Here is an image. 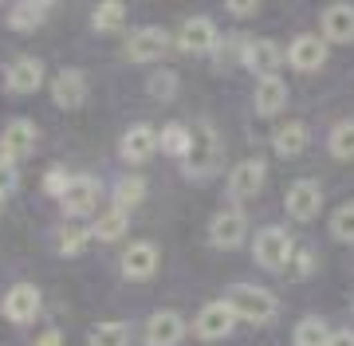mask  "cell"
<instances>
[{"label": "cell", "instance_id": "cell-1", "mask_svg": "<svg viewBox=\"0 0 354 346\" xmlns=\"http://www.w3.org/2000/svg\"><path fill=\"white\" fill-rule=\"evenodd\" d=\"M225 303L236 311V319L241 323H252V327H264V323L276 319V295L268 291V287H256V283H232L225 291Z\"/></svg>", "mask_w": 354, "mask_h": 346}, {"label": "cell", "instance_id": "cell-2", "mask_svg": "<svg viewBox=\"0 0 354 346\" xmlns=\"http://www.w3.org/2000/svg\"><path fill=\"white\" fill-rule=\"evenodd\" d=\"M221 154H225V146H221V134L213 130V122H193V146L181 162L185 177H213L221 169Z\"/></svg>", "mask_w": 354, "mask_h": 346}, {"label": "cell", "instance_id": "cell-3", "mask_svg": "<svg viewBox=\"0 0 354 346\" xmlns=\"http://www.w3.org/2000/svg\"><path fill=\"white\" fill-rule=\"evenodd\" d=\"M295 240L288 236V229H279V224H268V229L256 232V240H252V256L260 268L268 271H283L291 268V260H295Z\"/></svg>", "mask_w": 354, "mask_h": 346}, {"label": "cell", "instance_id": "cell-4", "mask_svg": "<svg viewBox=\"0 0 354 346\" xmlns=\"http://www.w3.org/2000/svg\"><path fill=\"white\" fill-rule=\"evenodd\" d=\"M236 311L228 307L225 299H213V303H205L201 311H197V319H193V334L201 338V343H221V338H228L232 334V327H236Z\"/></svg>", "mask_w": 354, "mask_h": 346}, {"label": "cell", "instance_id": "cell-5", "mask_svg": "<svg viewBox=\"0 0 354 346\" xmlns=\"http://www.w3.org/2000/svg\"><path fill=\"white\" fill-rule=\"evenodd\" d=\"M283 209L288 217L295 220H315L319 209H323V185L315 177H299L288 185V197H283Z\"/></svg>", "mask_w": 354, "mask_h": 346}, {"label": "cell", "instance_id": "cell-6", "mask_svg": "<svg viewBox=\"0 0 354 346\" xmlns=\"http://www.w3.org/2000/svg\"><path fill=\"white\" fill-rule=\"evenodd\" d=\"M244 236H248V220H244L241 209H221V213H213V220H209V244L213 248H221V252L241 248Z\"/></svg>", "mask_w": 354, "mask_h": 346}, {"label": "cell", "instance_id": "cell-7", "mask_svg": "<svg viewBox=\"0 0 354 346\" xmlns=\"http://www.w3.org/2000/svg\"><path fill=\"white\" fill-rule=\"evenodd\" d=\"M39 303H44V295H39L36 283H12L8 295H4V303H0V311H4L8 323L24 327V323H32L39 315Z\"/></svg>", "mask_w": 354, "mask_h": 346}, {"label": "cell", "instance_id": "cell-8", "mask_svg": "<svg viewBox=\"0 0 354 346\" xmlns=\"http://www.w3.org/2000/svg\"><path fill=\"white\" fill-rule=\"evenodd\" d=\"M165 52H169V32L158 28V24L138 28V32L127 39V59L130 64H153V59H162Z\"/></svg>", "mask_w": 354, "mask_h": 346}, {"label": "cell", "instance_id": "cell-9", "mask_svg": "<svg viewBox=\"0 0 354 346\" xmlns=\"http://www.w3.org/2000/svg\"><path fill=\"white\" fill-rule=\"evenodd\" d=\"M264 177H268L264 162H260V157H244V162H236L232 173H228V197H232V201H248V197H256V193L264 189Z\"/></svg>", "mask_w": 354, "mask_h": 346}, {"label": "cell", "instance_id": "cell-10", "mask_svg": "<svg viewBox=\"0 0 354 346\" xmlns=\"http://www.w3.org/2000/svg\"><path fill=\"white\" fill-rule=\"evenodd\" d=\"M59 205H64V217H87V213H95V205H99V181L91 177V173H71V185L59 197Z\"/></svg>", "mask_w": 354, "mask_h": 346}, {"label": "cell", "instance_id": "cell-11", "mask_svg": "<svg viewBox=\"0 0 354 346\" xmlns=\"http://www.w3.org/2000/svg\"><path fill=\"white\" fill-rule=\"evenodd\" d=\"M83 99H87V75L79 67H64L51 75V103L59 110H75L83 106Z\"/></svg>", "mask_w": 354, "mask_h": 346}, {"label": "cell", "instance_id": "cell-12", "mask_svg": "<svg viewBox=\"0 0 354 346\" xmlns=\"http://www.w3.org/2000/svg\"><path fill=\"white\" fill-rule=\"evenodd\" d=\"M158 244L153 240H134L130 248H122V260H118V268H122V276L134 283L150 280L153 271H158Z\"/></svg>", "mask_w": 354, "mask_h": 346}, {"label": "cell", "instance_id": "cell-13", "mask_svg": "<svg viewBox=\"0 0 354 346\" xmlns=\"http://www.w3.org/2000/svg\"><path fill=\"white\" fill-rule=\"evenodd\" d=\"M36 138H39L36 122H28V118H12V122L4 126V134H0V157L20 162V157H28L32 150H36Z\"/></svg>", "mask_w": 354, "mask_h": 346}, {"label": "cell", "instance_id": "cell-14", "mask_svg": "<svg viewBox=\"0 0 354 346\" xmlns=\"http://www.w3.org/2000/svg\"><path fill=\"white\" fill-rule=\"evenodd\" d=\"M4 87L12 95H32V90L44 87V59L36 55H16L8 71H4Z\"/></svg>", "mask_w": 354, "mask_h": 346}, {"label": "cell", "instance_id": "cell-15", "mask_svg": "<svg viewBox=\"0 0 354 346\" xmlns=\"http://www.w3.org/2000/svg\"><path fill=\"white\" fill-rule=\"evenodd\" d=\"M288 64L295 67V71H319V67L327 64V39L315 36V32L295 36L291 48H288Z\"/></svg>", "mask_w": 354, "mask_h": 346}, {"label": "cell", "instance_id": "cell-16", "mask_svg": "<svg viewBox=\"0 0 354 346\" xmlns=\"http://www.w3.org/2000/svg\"><path fill=\"white\" fill-rule=\"evenodd\" d=\"M241 59H244L248 71H256L260 79H268V75H276V67L283 64L288 55L279 52L276 39H248V44L241 48Z\"/></svg>", "mask_w": 354, "mask_h": 346}, {"label": "cell", "instance_id": "cell-17", "mask_svg": "<svg viewBox=\"0 0 354 346\" xmlns=\"http://www.w3.org/2000/svg\"><path fill=\"white\" fill-rule=\"evenodd\" d=\"M185 338V319L177 311L162 307L146 319V346H177Z\"/></svg>", "mask_w": 354, "mask_h": 346}, {"label": "cell", "instance_id": "cell-18", "mask_svg": "<svg viewBox=\"0 0 354 346\" xmlns=\"http://www.w3.org/2000/svg\"><path fill=\"white\" fill-rule=\"evenodd\" d=\"M158 154V130L153 126H130L122 138H118V157L130 162V166H142Z\"/></svg>", "mask_w": 354, "mask_h": 346}, {"label": "cell", "instance_id": "cell-19", "mask_svg": "<svg viewBox=\"0 0 354 346\" xmlns=\"http://www.w3.org/2000/svg\"><path fill=\"white\" fill-rule=\"evenodd\" d=\"M216 24L209 20V16H193V20H185L181 24V32H177V48L181 52H193V55H205L216 48Z\"/></svg>", "mask_w": 354, "mask_h": 346}, {"label": "cell", "instance_id": "cell-20", "mask_svg": "<svg viewBox=\"0 0 354 346\" xmlns=\"http://www.w3.org/2000/svg\"><path fill=\"white\" fill-rule=\"evenodd\" d=\"M319 28H323L327 44H354V4H342V0L339 4H327Z\"/></svg>", "mask_w": 354, "mask_h": 346}, {"label": "cell", "instance_id": "cell-21", "mask_svg": "<svg viewBox=\"0 0 354 346\" xmlns=\"http://www.w3.org/2000/svg\"><path fill=\"white\" fill-rule=\"evenodd\" d=\"M307 142H311V134H307V126L295 122V118H288V122H279V126L272 130V150H276L279 157H299L307 150Z\"/></svg>", "mask_w": 354, "mask_h": 346}, {"label": "cell", "instance_id": "cell-22", "mask_svg": "<svg viewBox=\"0 0 354 346\" xmlns=\"http://www.w3.org/2000/svg\"><path fill=\"white\" fill-rule=\"evenodd\" d=\"M256 115H264V118H272V115H279L283 106H288V83L279 75H268V79H256Z\"/></svg>", "mask_w": 354, "mask_h": 346}, {"label": "cell", "instance_id": "cell-23", "mask_svg": "<svg viewBox=\"0 0 354 346\" xmlns=\"http://www.w3.org/2000/svg\"><path fill=\"white\" fill-rule=\"evenodd\" d=\"M48 12H51V4H44V0H16L8 8V28L12 32H36L48 20Z\"/></svg>", "mask_w": 354, "mask_h": 346}, {"label": "cell", "instance_id": "cell-24", "mask_svg": "<svg viewBox=\"0 0 354 346\" xmlns=\"http://www.w3.org/2000/svg\"><path fill=\"white\" fill-rule=\"evenodd\" d=\"M189 146H193V126H185V122H169V126L158 130V150H162V154L185 162Z\"/></svg>", "mask_w": 354, "mask_h": 346}, {"label": "cell", "instance_id": "cell-25", "mask_svg": "<svg viewBox=\"0 0 354 346\" xmlns=\"http://www.w3.org/2000/svg\"><path fill=\"white\" fill-rule=\"evenodd\" d=\"M330 323L323 315H304V319L295 323V331H291V343L295 346H327L330 343Z\"/></svg>", "mask_w": 354, "mask_h": 346}, {"label": "cell", "instance_id": "cell-26", "mask_svg": "<svg viewBox=\"0 0 354 346\" xmlns=\"http://www.w3.org/2000/svg\"><path fill=\"white\" fill-rule=\"evenodd\" d=\"M91 236H95V232H91L87 224L67 220V224H59V229H55V252H59V256H79V252H87Z\"/></svg>", "mask_w": 354, "mask_h": 346}, {"label": "cell", "instance_id": "cell-27", "mask_svg": "<svg viewBox=\"0 0 354 346\" xmlns=\"http://www.w3.org/2000/svg\"><path fill=\"white\" fill-rule=\"evenodd\" d=\"M87 346H130V327L122 319L95 323L87 331Z\"/></svg>", "mask_w": 354, "mask_h": 346}, {"label": "cell", "instance_id": "cell-28", "mask_svg": "<svg viewBox=\"0 0 354 346\" xmlns=\"http://www.w3.org/2000/svg\"><path fill=\"white\" fill-rule=\"evenodd\" d=\"M142 201H146V177L130 173V177H118V181H114V209L130 213V209H138Z\"/></svg>", "mask_w": 354, "mask_h": 346}, {"label": "cell", "instance_id": "cell-29", "mask_svg": "<svg viewBox=\"0 0 354 346\" xmlns=\"http://www.w3.org/2000/svg\"><path fill=\"white\" fill-rule=\"evenodd\" d=\"M127 224H130V213L106 209V213H99V220L91 224V232H95L99 240H122V236H127Z\"/></svg>", "mask_w": 354, "mask_h": 346}, {"label": "cell", "instance_id": "cell-30", "mask_svg": "<svg viewBox=\"0 0 354 346\" xmlns=\"http://www.w3.org/2000/svg\"><path fill=\"white\" fill-rule=\"evenodd\" d=\"M327 150L335 157H342V162H351V157H354V118H342V122H335V126H330Z\"/></svg>", "mask_w": 354, "mask_h": 346}, {"label": "cell", "instance_id": "cell-31", "mask_svg": "<svg viewBox=\"0 0 354 346\" xmlns=\"http://www.w3.org/2000/svg\"><path fill=\"white\" fill-rule=\"evenodd\" d=\"M122 20H127V4H118V0H106V4H99L91 12V24L99 28V32H118Z\"/></svg>", "mask_w": 354, "mask_h": 346}, {"label": "cell", "instance_id": "cell-32", "mask_svg": "<svg viewBox=\"0 0 354 346\" xmlns=\"http://www.w3.org/2000/svg\"><path fill=\"white\" fill-rule=\"evenodd\" d=\"M330 236L342 240V244H354V201L335 209V217H330Z\"/></svg>", "mask_w": 354, "mask_h": 346}, {"label": "cell", "instance_id": "cell-33", "mask_svg": "<svg viewBox=\"0 0 354 346\" xmlns=\"http://www.w3.org/2000/svg\"><path fill=\"white\" fill-rule=\"evenodd\" d=\"M146 87H150V95H153V99H162V103H169V99L177 95V75H174V71H153Z\"/></svg>", "mask_w": 354, "mask_h": 346}, {"label": "cell", "instance_id": "cell-34", "mask_svg": "<svg viewBox=\"0 0 354 346\" xmlns=\"http://www.w3.org/2000/svg\"><path fill=\"white\" fill-rule=\"evenodd\" d=\"M67 185H71V173H67V169L51 166L48 173H44V193H51V197H64Z\"/></svg>", "mask_w": 354, "mask_h": 346}, {"label": "cell", "instance_id": "cell-35", "mask_svg": "<svg viewBox=\"0 0 354 346\" xmlns=\"http://www.w3.org/2000/svg\"><path fill=\"white\" fill-rule=\"evenodd\" d=\"M20 185V169H16V162H8V157H0V193L8 197V193Z\"/></svg>", "mask_w": 354, "mask_h": 346}, {"label": "cell", "instance_id": "cell-36", "mask_svg": "<svg viewBox=\"0 0 354 346\" xmlns=\"http://www.w3.org/2000/svg\"><path fill=\"white\" fill-rule=\"evenodd\" d=\"M228 12H232V16H256V12H260V4H256V0H232V4H228Z\"/></svg>", "mask_w": 354, "mask_h": 346}, {"label": "cell", "instance_id": "cell-37", "mask_svg": "<svg viewBox=\"0 0 354 346\" xmlns=\"http://www.w3.org/2000/svg\"><path fill=\"white\" fill-rule=\"evenodd\" d=\"M36 346H64V334L55 331V327H48V331L36 338Z\"/></svg>", "mask_w": 354, "mask_h": 346}, {"label": "cell", "instance_id": "cell-38", "mask_svg": "<svg viewBox=\"0 0 354 346\" xmlns=\"http://www.w3.org/2000/svg\"><path fill=\"white\" fill-rule=\"evenodd\" d=\"M295 256H299V268H295V271H299V280H304L307 271L315 268V256H311V252H295Z\"/></svg>", "mask_w": 354, "mask_h": 346}, {"label": "cell", "instance_id": "cell-39", "mask_svg": "<svg viewBox=\"0 0 354 346\" xmlns=\"http://www.w3.org/2000/svg\"><path fill=\"white\" fill-rule=\"evenodd\" d=\"M327 346H354V331H335Z\"/></svg>", "mask_w": 354, "mask_h": 346}, {"label": "cell", "instance_id": "cell-40", "mask_svg": "<svg viewBox=\"0 0 354 346\" xmlns=\"http://www.w3.org/2000/svg\"><path fill=\"white\" fill-rule=\"evenodd\" d=\"M4 205H8V197H4V193H0V217H4Z\"/></svg>", "mask_w": 354, "mask_h": 346}]
</instances>
